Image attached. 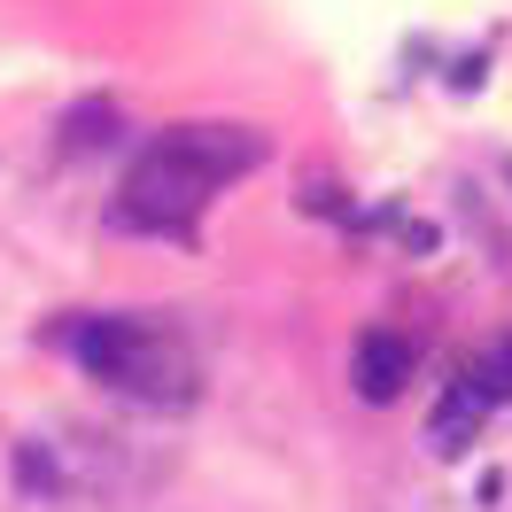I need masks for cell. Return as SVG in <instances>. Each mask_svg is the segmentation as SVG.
Listing matches in <instances>:
<instances>
[{
    "label": "cell",
    "instance_id": "obj_1",
    "mask_svg": "<svg viewBox=\"0 0 512 512\" xmlns=\"http://www.w3.org/2000/svg\"><path fill=\"white\" fill-rule=\"evenodd\" d=\"M272 156L256 125H171L132 156L117 187V225L132 233H194V218L218 202L233 179H249Z\"/></svg>",
    "mask_w": 512,
    "mask_h": 512
},
{
    "label": "cell",
    "instance_id": "obj_2",
    "mask_svg": "<svg viewBox=\"0 0 512 512\" xmlns=\"http://www.w3.org/2000/svg\"><path fill=\"white\" fill-rule=\"evenodd\" d=\"M70 365H86L101 388H117L132 404H156V412H179L202 388V365H194L187 334L171 319H140V311H86V319L55 326Z\"/></svg>",
    "mask_w": 512,
    "mask_h": 512
},
{
    "label": "cell",
    "instance_id": "obj_3",
    "mask_svg": "<svg viewBox=\"0 0 512 512\" xmlns=\"http://www.w3.org/2000/svg\"><path fill=\"white\" fill-rule=\"evenodd\" d=\"M505 396H512V342H489L481 357H466V365L450 373L443 404H435V427H427L435 450H466V443H474V427L497 412Z\"/></svg>",
    "mask_w": 512,
    "mask_h": 512
},
{
    "label": "cell",
    "instance_id": "obj_4",
    "mask_svg": "<svg viewBox=\"0 0 512 512\" xmlns=\"http://www.w3.org/2000/svg\"><path fill=\"white\" fill-rule=\"evenodd\" d=\"M419 365V342L404 334V326H365L350 350V381L365 404H388V396H404V381H412Z\"/></svg>",
    "mask_w": 512,
    "mask_h": 512
},
{
    "label": "cell",
    "instance_id": "obj_5",
    "mask_svg": "<svg viewBox=\"0 0 512 512\" xmlns=\"http://www.w3.org/2000/svg\"><path fill=\"white\" fill-rule=\"evenodd\" d=\"M101 125H109V109H86V117H78V109H70V132H63V148H101Z\"/></svg>",
    "mask_w": 512,
    "mask_h": 512
}]
</instances>
